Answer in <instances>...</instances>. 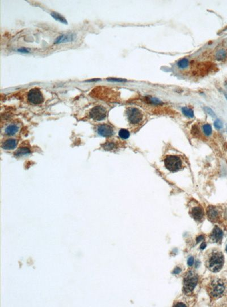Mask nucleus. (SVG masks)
Segmentation results:
<instances>
[{
  "instance_id": "f257e3e1",
  "label": "nucleus",
  "mask_w": 227,
  "mask_h": 307,
  "mask_svg": "<svg viewBox=\"0 0 227 307\" xmlns=\"http://www.w3.org/2000/svg\"><path fill=\"white\" fill-rule=\"evenodd\" d=\"M224 264V257L222 252L213 249L207 253L205 257V265L210 271L218 272L223 268Z\"/></svg>"
},
{
  "instance_id": "f03ea898",
  "label": "nucleus",
  "mask_w": 227,
  "mask_h": 307,
  "mask_svg": "<svg viewBox=\"0 0 227 307\" xmlns=\"http://www.w3.org/2000/svg\"><path fill=\"white\" fill-rule=\"evenodd\" d=\"M208 291L210 295L214 298L222 297L227 292V281L220 278L212 280L208 285Z\"/></svg>"
},
{
  "instance_id": "7ed1b4c3",
  "label": "nucleus",
  "mask_w": 227,
  "mask_h": 307,
  "mask_svg": "<svg viewBox=\"0 0 227 307\" xmlns=\"http://www.w3.org/2000/svg\"><path fill=\"white\" fill-rule=\"evenodd\" d=\"M165 167L170 172H175L179 171L182 166L181 159L177 156H168L164 160Z\"/></svg>"
},
{
  "instance_id": "20e7f679",
  "label": "nucleus",
  "mask_w": 227,
  "mask_h": 307,
  "mask_svg": "<svg viewBox=\"0 0 227 307\" xmlns=\"http://www.w3.org/2000/svg\"><path fill=\"white\" fill-rule=\"evenodd\" d=\"M198 282V276L192 271H189L184 277V290L186 293H189L193 291Z\"/></svg>"
},
{
  "instance_id": "39448f33",
  "label": "nucleus",
  "mask_w": 227,
  "mask_h": 307,
  "mask_svg": "<svg viewBox=\"0 0 227 307\" xmlns=\"http://www.w3.org/2000/svg\"><path fill=\"white\" fill-rule=\"evenodd\" d=\"M127 115L129 121L133 124H139L143 119L142 113L136 108H128L127 111Z\"/></svg>"
},
{
  "instance_id": "423d86ee",
  "label": "nucleus",
  "mask_w": 227,
  "mask_h": 307,
  "mask_svg": "<svg viewBox=\"0 0 227 307\" xmlns=\"http://www.w3.org/2000/svg\"><path fill=\"white\" fill-rule=\"evenodd\" d=\"M90 116L97 121H101L106 117V110L102 106H97L93 108L90 112Z\"/></svg>"
},
{
  "instance_id": "0eeeda50",
  "label": "nucleus",
  "mask_w": 227,
  "mask_h": 307,
  "mask_svg": "<svg viewBox=\"0 0 227 307\" xmlns=\"http://www.w3.org/2000/svg\"><path fill=\"white\" fill-rule=\"evenodd\" d=\"M29 101L34 104H39L43 102L44 98L42 93L38 88L31 89L28 94Z\"/></svg>"
},
{
  "instance_id": "6e6552de",
  "label": "nucleus",
  "mask_w": 227,
  "mask_h": 307,
  "mask_svg": "<svg viewBox=\"0 0 227 307\" xmlns=\"http://www.w3.org/2000/svg\"><path fill=\"white\" fill-rule=\"evenodd\" d=\"M207 216L211 221L213 222H216L219 221L221 217V214L218 208L211 206L208 208Z\"/></svg>"
},
{
  "instance_id": "1a4fd4ad",
  "label": "nucleus",
  "mask_w": 227,
  "mask_h": 307,
  "mask_svg": "<svg viewBox=\"0 0 227 307\" xmlns=\"http://www.w3.org/2000/svg\"><path fill=\"white\" fill-rule=\"evenodd\" d=\"M98 134L105 137H110L113 134V128L107 124H102L98 126L97 129Z\"/></svg>"
},
{
  "instance_id": "9d476101",
  "label": "nucleus",
  "mask_w": 227,
  "mask_h": 307,
  "mask_svg": "<svg viewBox=\"0 0 227 307\" xmlns=\"http://www.w3.org/2000/svg\"><path fill=\"white\" fill-rule=\"evenodd\" d=\"M191 214L192 218L196 221H202L204 217V211L200 206H196L192 208Z\"/></svg>"
},
{
  "instance_id": "9b49d317",
  "label": "nucleus",
  "mask_w": 227,
  "mask_h": 307,
  "mask_svg": "<svg viewBox=\"0 0 227 307\" xmlns=\"http://www.w3.org/2000/svg\"><path fill=\"white\" fill-rule=\"evenodd\" d=\"M223 232L222 230L218 226H216L210 235V239L213 242L220 243L223 239Z\"/></svg>"
},
{
  "instance_id": "f8f14e48",
  "label": "nucleus",
  "mask_w": 227,
  "mask_h": 307,
  "mask_svg": "<svg viewBox=\"0 0 227 307\" xmlns=\"http://www.w3.org/2000/svg\"><path fill=\"white\" fill-rule=\"evenodd\" d=\"M75 39V35L73 34H66V35H63L60 37H59L57 38L56 39L55 43V44H60L63 43H66V42H69L72 41Z\"/></svg>"
},
{
  "instance_id": "ddd939ff",
  "label": "nucleus",
  "mask_w": 227,
  "mask_h": 307,
  "mask_svg": "<svg viewBox=\"0 0 227 307\" xmlns=\"http://www.w3.org/2000/svg\"><path fill=\"white\" fill-rule=\"evenodd\" d=\"M17 145V142L14 139H8L6 140L2 145V147L3 149L5 150H11L16 148Z\"/></svg>"
},
{
  "instance_id": "4468645a",
  "label": "nucleus",
  "mask_w": 227,
  "mask_h": 307,
  "mask_svg": "<svg viewBox=\"0 0 227 307\" xmlns=\"http://www.w3.org/2000/svg\"><path fill=\"white\" fill-rule=\"evenodd\" d=\"M19 128L18 126L12 124L9 125L5 129V133L9 136H13L18 131Z\"/></svg>"
},
{
  "instance_id": "2eb2a0df",
  "label": "nucleus",
  "mask_w": 227,
  "mask_h": 307,
  "mask_svg": "<svg viewBox=\"0 0 227 307\" xmlns=\"http://www.w3.org/2000/svg\"><path fill=\"white\" fill-rule=\"evenodd\" d=\"M227 56V51L225 49H220L218 50L215 54V58L218 61L224 60Z\"/></svg>"
},
{
  "instance_id": "dca6fc26",
  "label": "nucleus",
  "mask_w": 227,
  "mask_h": 307,
  "mask_svg": "<svg viewBox=\"0 0 227 307\" xmlns=\"http://www.w3.org/2000/svg\"><path fill=\"white\" fill-rule=\"evenodd\" d=\"M51 15L56 21H59V22H61L63 23H64V24H67L68 23L67 21L65 19V18L63 16H62L61 14H60L59 13H56V12H52L51 13Z\"/></svg>"
},
{
  "instance_id": "f3484780",
  "label": "nucleus",
  "mask_w": 227,
  "mask_h": 307,
  "mask_svg": "<svg viewBox=\"0 0 227 307\" xmlns=\"http://www.w3.org/2000/svg\"><path fill=\"white\" fill-rule=\"evenodd\" d=\"M30 153V150L29 148L27 147H22L16 151L15 155L17 156H21L25 155Z\"/></svg>"
},
{
  "instance_id": "a211bd4d",
  "label": "nucleus",
  "mask_w": 227,
  "mask_h": 307,
  "mask_svg": "<svg viewBox=\"0 0 227 307\" xmlns=\"http://www.w3.org/2000/svg\"><path fill=\"white\" fill-rule=\"evenodd\" d=\"M119 136L122 139H127L130 137V132L124 129H122L119 132Z\"/></svg>"
},
{
  "instance_id": "6ab92c4d",
  "label": "nucleus",
  "mask_w": 227,
  "mask_h": 307,
  "mask_svg": "<svg viewBox=\"0 0 227 307\" xmlns=\"http://www.w3.org/2000/svg\"><path fill=\"white\" fill-rule=\"evenodd\" d=\"M189 65V61L188 59L184 58L178 62V66L181 69H185L187 68Z\"/></svg>"
},
{
  "instance_id": "aec40b11",
  "label": "nucleus",
  "mask_w": 227,
  "mask_h": 307,
  "mask_svg": "<svg viewBox=\"0 0 227 307\" xmlns=\"http://www.w3.org/2000/svg\"><path fill=\"white\" fill-rule=\"evenodd\" d=\"M183 114L190 118H192L194 117V112L191 109H190L187 107H184L182 109Z\"/></svg>"
},
{
  "instance_id": "412c9836",
  "label": "nucleus",
  "mask_w": 227,
  "mask_h": 307,
  "mask_svg": "<svg viewBox=\"0 0 227 307\" xmlns=\"http://www.w3.org/2000/svg\"><path fill=\"white\" fill-rule=\"evenodd\" d=\"M203 129L204 134L206 136H210L212 133L211 126L209 124H206L203 126Z\"/></svg>"
},
{
  "instance_id": "4be33fe9",
  "label": "nucleus",
  "mask_w": 227,
  "mask_h": 307,
  "mask_svg": "<svg viewBox=\"0 0 227 307\" xmlns=\"http://www.w3.org/2000/svg\"><path fill=\"white\" fill-rule=\"evenodd\" d=\"M107 80L110 82H125L127 81L126 79H122V78H107Z\"/></svg>"
},
{
  "instance_id": "5701e85b",
  "label": "nucleus",
  "mask_w": 227,
  "mask_h": 307,
  "mask_svg": "<svg viewBox=\"0 0 227 307\" xmlns=\"http://www.w3.org/2000/svg\"><path fill=\"white\" fill-rule=\"evenodd\" d=\"M223 122L221 120L218 119L216 120L214 122V126L215 127L218 129H220L223 128Z\"/></svg>"
},
{
  "instance_id": "b1692460",
  "label": "nucleus",
  "mask_w": 227,
  "mask_h": 307,
  "mask_svg": "<svg viewBox=\"0 0 227 307\" xmlns=\"http://www.w3.org/2000/svg\"><path fill=\"white\" fill-rule=\"evenodd\" d=\"M114 148V144L111 142L106 143L104 145V149L106 150H111Z\"/></svg>"
},
{
  "instance_id": "393cba45",
  "label": "nucleus",
  "mask_w": 227,
  "mask_h": 307,
  "mask_svg": "<svg viewBox=\"0 0 227 307\" xmlns=\"http://www.w3.org/2000/svg\"><path fill=\"white\" fill-rule=\"evenodd\" d=\"M149 101L153 104H160L162 103L161 101L155 98H151L148 99Z\"/></svg>"
},
{
  "instance_id": "a878e982",
  "label": "nucleus",
  "mask_w": 227,
  "mask_h": 307,
  "mask_svg": "<svg viewBox=\"0 0 227 307\" xmlns=\"http://www.w3.org/2000/svg\"><path fill=\"white\" fill-rule=\"evenodd\" d=\"M204 109H205L206 112L208 114H209L212 117H215V114L214 112L210 108L206 107V108H204Z\"/></svg>"
},
{
  "instance_id": "bb28decb",
  "label": "nucleus",
  "mask_w": 227,
  "mask_h": 307,
  "mask_svg": "<svg viewBox=\"0 0 227 307\" xmlns=\"http://www.w3.org/2000/svg\"><path fill=\"white\" fill-rule=\"evenodd\" d=\"M19 52L21 53H29V51L26 49V48H20L18 50Z\"/></svg>"
},
{
  "instance_id": "cd10ccee",
  "label": "nucleus",
  "mask_w": 227,
  "mask_h": 307,
  "mask_svg": "<svg viewBox=\"0 0 227 307\" xmlns=\"http://www.w3.org/2000/svg\"><path fill=\"white\" fill-rule=\"evenodd\" d=\"M194 264V258L192 257H190L188 259V264L190 266H191Z\"/></svg>"
},
{
  "instance_id": "c85d7f7f",
  "label": "nucleus",
  "mask_w": 227,
  "mask_h": 307,
  "mask_svg": "<svg viewBox=\"0 0 227 307\" xmlns=\"http://www.w3.org/2000/svg\"><path fill=\"white\" fill-rule=\"evenodd\" d=\"M181 270L180 269V268H176V269H174V270L173 271V273L177 274L180 273V272H181Z\"/></svg>"
},
{
  "instance_id": "c756f323",
  "label": "nucleus",
  "mask_w": 227,
  "mask_h": 307,
  "mask_svg": "<svg viewBox=\"0 0 227 307\" xmlns=\"http://www.w3.org/2000/svg\"><path fill=\"white\" fill-rule=\"evenodd\" d=\"M203 239H204L203 236L200 235V236H198V237H197V239H196V241H197L198 243H199V241H200L201 240H202Z\"/></svg>"
},
{
  "instance_id": "7c9ffc66",
  "label": "nucleus",
  "mask_w": 227,
  "mask_h": 307,
  "mask_svg": "<svg viewBox=\"0 0 227 307\" xmlns=\"http://www.w3.org/2000/svg\"><path fill=\"white\" fill-rule=\"evenodd\" d=\"M206 246H207L206 243H203L201 244V245H200V249L203 250V249H204L206 248Z\"/></svg>"
},
{
  "instance_id": "2f4dec72",
  "label": "nucleus",
  "mask_w": 227,
  "mask_h": 307,
  "mask_svg": "<svg viewBox=\"0 0 227 307\" xmlns=\"http://www.w3.org/2000/svg\"><path fill=\"white\" fill-rule=\"evenodd\" d=\"M176 307H186V306L184 304H183L182 303H178L177 305H175Z\"/></svg>"
},
{
  "instance_id": "473e14b6",
  "label": "nucleus",
  "mask_w": 227,
  "mask_h": 307,
  "mask_svg": "<svg viewBox=\"0 0 227 307\" xmlns=\"http://www.w3.org/2000/svg\"><path fill=\"white\" fill-rule=\"evenodd\" d=\"M101 79H91V80H86V82H96V81H98V80H101Z\"/></svg>"
},
{
  "instance_id": "72a5a7b5",
  "label": "nucleus",
  "mask_w": 227,
  "mask_h": 307,
  "mask_svg": "<svg viewBox=\"0 0 227 307\" xmlns=\"http://www.w3.org/2000/svg\"><path fill=\"white\" fill-rule=\"evenodd\" d=\"M226 251H227V247H226Z\"/></svg>"
}]
</instances>
